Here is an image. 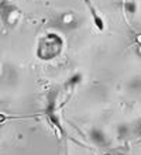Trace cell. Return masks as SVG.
<instances>
[{
  "label": "cell",
  "instance_id": "7a4b0ae2",
  "mask_svg": "<svg viewBox=\"0 0 141 155\" xmlns=\"http://www.w3.org/2000/svg\"><path fill=\"white\" fill-rule=\"evenodd\" d=\"M65 155H68V151H65Z\"/></svg>",
  "mask_w": 141,
  "mask_h": 155
},
{
  "label": "cell",
  "instance_id": "6da1fadb",
  "mask_svg": "<svg viewBox=\"0 0 141 155\" xmlns=\"http://www.w3.org/2000/svg\"><path fill=\"white\" fill-rule=\"evenodd\" d=\"M85 3L88 4L89 10H90V14H92V20H93V24L96 25V28L99 30V31H105L106 28V24H105V20L100 17V14L97 13V10L95 8V6L92 4V2L90 0H85Z\"/></svg>",
  "mask_w": 141,
  "mask_h": 155
}]
</instances>
